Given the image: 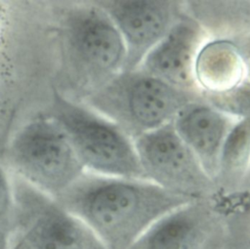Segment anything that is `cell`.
I'll return each mask as SVG.
<instances>
[{"label":"cell","mask_w":250,"mask_h":249,"mask_svg":"<svg viewBox=\"0 0 250 249\" xmlns=\"http://www.w3.org/2000/svg\"><path fill=\"white\" fill-rule=\"evenodd\" d=\"M57 200L106 249H130L157 220L194 199L147 180L85 172Z\"/></svg>","instance_id":"obj_1"},{"label":"cell","mask_w":250,"mask_h":249,"mask_svg":"<svg viewBox=\"0 0 250 249\" xmlns=\"http://www.w3.org/2000/svg\"><path fill=\"white\" fill-rule=\"evenodd\" d=\"M62 69L72 88L91 97L117 77L127 50L118 28L100 6H75L59 21Z\"/></svg>","instance_id":"obj_2"},{"label":"cell","mask_w":250,"mask_h":249,"mask_svg":"<svg viewBox=\"0 0 250 249\" xmlns=\"http://www.w3.org/2000/svg\"><path fill=\"white\" fill-rule=\"evenodd\" d=\"M6 159L14 176L55 199L85 173L65 132L50 115L33 117L15 131Z\"/></svg>","instance_id":"obj_3"},{"label":"cell","mask_w":250,"mask_h":249,"mask_svg":"<svg viewBox=\"0 0 250 249\" xmlns=\"http://www.w3.org/2000/svg\"><path fill=\"white\" fill-rule=\"evenodd\" d=\"M49 115L65 132L85 172L146 180L135 146L118 124L59 93L54 96Z\"/></svg>","instance_id":"obj_4"},{"label":"cell","mask_w":250,"mask_h":249,"mask_svg":"<svg viewBox=\"0 0 250 249\" xmlns=\"http://www.w3.org/2000/svg\"><path fill=\"white\" fill-rule=\"evenodd\" d=\"M13 181L16 220L8 249H106L57 199L14 175Z\"/></svg>","instance_id":"obj_5"},{"label":"cell","mask_w":250,"mask_h":249,"mask_svg":"<svg viewBox=\"0 0 250 249\" xmlns=\"http://www.w3.org/2000/svg\"><path fill=\"white\" fill-rule=\"evenodd\" d=\"M91 107L140 134L154 130L175 119L186 106L182 89L151 74L115 77L90 97Z\"/></svg>","instance_id":"obj_6"},{"label":"cell","mask_w":250,"mask_h":249,"mask_svg":"<svg viewBox=\"0 0 250 249\" xmlns=\"http://www.w3.org/2000/svg\"><path fill=\"white\" fill-rule=\"evenodd\" d=\"M134 146L146 180L191 199L217 196L214 183L173 123L139 135Z\"/></svg>","instance_id":"obj_7"},{"label":"cell","mask_w":250,"mask_h":249,"mask_svg":"<svg viewBox=\"0 0 250 249\" xmlns=\"http://www.w3.org/2000/svg\"><path fill=\"white\" fill-rule=\"evenodd\" d=\"M223 221L220 197L194 199L157 220L130 249H208Z\"/></svg>","instance_id":"obj_8"},{"label":"cell","mask_w":250,"mask_h":249,"mask_svg":"<svg viewBox=\"0 0 250 249\" xmlns=\"http://www.w3.org/2000/svg\"><path fill=\"white\" fill-rule=\"evenodd\" d=\"M100 7L109 16L125 42L126 65L138 62L170 30L172 12L166 1H103Z\"/></svg>","instance_id":"obj_9"},{"label":"cell","mask_w":250,"mask_h":249,"mask_svg":"<svg viewBox=\"0 0 250 249\" xmlns=\"http://www.w3.org/2000/svg\"><path fill=\"white\" fill-rule=\"evenodd\" d=\"M173 125L216 187V162L229 136L228 118L205 105H186L176 115Z\"/></svg>","instance_id":"obj_10"},{"label":"cell","mask_w":250,"mask_h":249,"mask_svg":"<svg viewBox=\"0 0 250 249\" xmlns=\"http://www.w3.org/2000/svg\"><path fill=\"white\" fill-rule=\"evenodd\" d=\"M198 31L189 21L173 25L146 54V63L151 75L183 89L189 86L194 73V55Z\"/></svg>","instance_id":"obj_11"},{"label":"cell","mask_w":250,"mask_h":249,"mask_svg":"<svg viewBox=\"0 0 250 249\" xmlns=\"http://www.w3.org/2000/svg\"><path fill=\"white\" fill-rule=\"evenodd\" d=\"M194 73L198 81L212 90H226L234 86L242 74V62L234 47L226 42L206 45L197 54Z\"/></svg>","instance_id":"obj_12"},{"label":"cell","mask_w":250,"mask_h":249,"mask_svg":"<svg viewBox=\"0 0 250 249\" xmlns=\"http://www.w3.org/2000/svg\"><path fill=\"white\" fill-rule=\"evenodd\" d=\"M15 220L16 198L13 175L0 163V249H8Z\"/></svg>","instance_id":"obj_13"},{"label":"cell","mask_w":250,"mask_h":249,"mask_svg":"<svg viewBox=\"0 0 250 249\" xmlns=\"http://www.w3.org/2000/svg\"><path fill=\"white\" fill-rule=\"evenodd\" d=\"M229 214L235 249H250V197L238 200Z\"/></svg>","instance_id":"obj_14"},{"label":"cell","mask_w":250,"mask_h":249,"mask_svg":"<svg viewBox=\"0 0 250 249\" xmlns=\"http://www.w3.org/2000/svg\"><path fill=\"white\" fill-rule=\"evenodd\" d=\"M223 225L208 249H235L234 235L230 222L224 209Z\"/></svg>","instance_id":"obj_15"},{"label":"cell","mask_w":250,"mask_h":249,"mask_svg":"<svg viewBox=\"0 0 250 249\" xmlns=\"http://www.w3.org/2000/svg\"><path fill=\"white\" fill-rule=\"evenodd\" d=\"M5 2H0V60L3 59L4 48L6 46L7 36H9V13L10 9L6 8Z\"/></svg>","instance_id":"obj_16"}]
</instances>
